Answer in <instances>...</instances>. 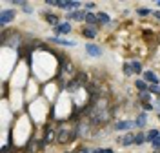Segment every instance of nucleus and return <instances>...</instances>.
<instances>
[{"label": "nucleus", "mask_w": 160, "mask_h": 153, "mask_svg": "<svg viewBox=\"0 0 160 153\" xmlns=\"http://www.w3.org/2000/svg\"><path fill=\"white\" fill-rule=\"evenodd\" d=\"M135 124H137L138 128H146V124H148V115H146V113L138 115V117H137V120H135Z\"/></svg>", "instance_id": "11"}, {"label": "nucleus", "mask_w": 160, "mask_h": 153, "mask_svg": "<svg viewBox=\"0 0 160 153\" xmlns=\"http://www.w3.org/2000/svg\"><path fill=\"white\" fill-rule=\"evenodd\" d=\"M85 7H87V9H93V7H95V4H93V2H87V4H85Z\"/></svg>", "instance_id": "25"}, {"label": "nucleus", "mask_w": 160, "mask_h": 153, "mask_svg": "<svg viewBox=\"0 0 160 153\" xmlns=\"http://www.w3.org/2000/svg\"><path fill=\"white\" fill-rule=\"evenodd\" d=\"M144 141H146V135H144V133H138V135L135 137V144H142Z\"/></svg>", "instance_id": "19"}, {"label": "nucleus", "mask_w": 160, "mask_h": 153, "mask_svg": "<svg viewBox=\"0 0 160 153\" xmlns=\"http://www.w3.org/2000/svg\"><path fill=\"white\" fill-rule=\"evenodd\" d=\"M135 86L138 87L140 91H146V89H148V84H146V80H137V84H135Z\"/></svg>", "instance_id": "16"}, {"label": "nucleus", "mask_w": 160, "mask_h": 153, "mask_svg": "<svg viewBox=\"0 0 160 153\" xmlns=\"http://www.w3.org/2000/svg\"><path fill=\"white\" fill-rule=\"evenodd\" d=\"M102 153H113V150H102Z\"/></svg>", "instance_id": "28"}, {"label": "nucleus", "mask_w": 160, "mask_h": 153, "mask_svg": "<svg viewBox=\"0 0 160 153\" xmlns=\"http://www.w3.org/2000/svg\"><path fill=\"white\" fill-rule=\"evenodd\" d=\"M53 44H58V46H76L75 40H64V38H58V37H53L51 38Z\"/></svg>", "instance_id": "8"}, {"label": "nucleus", "mask_w": 160, "mask_h": 153, "mask_svg": "<svg viewBox=\"0 0 160 153\" xmlns=\"http://www.w3.org/2000/svg\"><path fill=\"white\" fill-rule=\"evenodd\" d=\"M124 73H126V75H133V73H135V71H133V67H131V66L128 64V62H126V64H124Z\"/></svg>", "instance_id": "18"}, {"label": "nucleus", "mask_w": 160, "mask_h": 153, "mask_svg": "<svg viewBox=\"0 0 160 153\" xmlns=\"http://www.w3.org/2000/svg\"><path fill=\"white\" fill-rule=\"evenodd\" d=\"M85 22L91 24V26H95V24H98V18H96V15H93V13H85Z\"/></svg>", "instance_id": "13"}, {"label": "nucleus", "mask_w": 160, "mask_h": 153, "mask_svg": "<svg viewBox=\"0 0 160 153\" xmlns=\"http://www.w3.org/2000/svg\"><path fill=\"white\" fill-rule=\"evenodd\" d=\"M46 20L49 22V24H53L55 27H56V26L60 24V18H58L56 15H47V17H46Z\"/></svg>", "instance_id": "15"}, {"label": "nucleus", "mask_w": 160, "mask_h": 153, "mask_svg": "<svg viewBox=\"0 0 160 153\" xmlns=\"http://www.w3.org/2000/svg\"><path fill=\"white\" fill-rule=\"evenodd\" d=\"M96 18H98V24H109V15L104 13V11H98L96 13Z\"/></svg>", "instance_id": "12"}, {"label": "nucleus", "mask_w": 160, "mask_h": 153, "mask_svg": "<svg viewBox=\"0 0 160 153\" xmlns=\"http://www.w3.org/2000/svg\"><path fill=\"white\" fill-rule=\"evenodd\" d=\"M133 126H137V124L131 122V120H122V122H117V124H115V130L122 131V130H129V128H133Z\"/></svg>", "instance_id": "5"}, {"label": "nucleus", "mask_w": 160, "mask_h": 153, "mask_svg": "<svg viewBox=\"0 0 160 153\" xmlns=\"http://www.w3.org/2000/svg\"><path fill=\"white\" fill-rule=\"evenodd\" d=\"M120 142H122L124 146H129V144H133V142H135V137H133L131 133H126V137H124V139H120Z\"/></svg>", "instance_id": "14"}, {"label": "nucleus", "mask_w": 160, "mask_h": 153, "mask_svg": "<svg viewBox=\"0 0 160 153\" xmlns=\"http://www.w3.org/2000/svg\"><path fill=\"white\" fill-rule=\"evenodd\" d=\"M82 35H84L85 38H95L96 35H98V31H96L95 26H89V27H85L84 31H82Z\"/></svg>", "instance_id": "7"}, {"label": "nucleus", "mask_w": 160, "mask_h": 153, "mask_svg": "<svg viewBox=\"0 0 160 153\" xmlns=\"http://www.w3.org/2000/svg\"><path fill=\"white\" fill-rule=\"evenodd\" d=\"M75 153H89V150H87V148H78Z\"/></svg>", "instance_id": "24"}, {"label": "nucleus", "mask_w": 160, "mask_h": 153, "mask_svg": "<svg viewBox=\"0 0 160 153\" xmlns=\"http://www.w3.org/2000/svg\"><path fill=\"white\" fill-rule=\"evenodd\" d=\"M15 17H17L15 9H2V13H0V26H6L7 22H13Z\"/></svg>", "instance_id": "1"}, {"label": "nucleus", "mask_w": 160, "mask_h": 153, "mask_svg": "<svg viewBox=\"0 0 160 153\" xmlns=\"http://www.w3.org/2000/svg\"><path fill=\"white\" fill-rule=\"evenodd\" d=\"M144 80H146V82H151L153 86L158 84V76L155 75L153 71H144Z\"/></svg>", "instance_id": "6"}, {"label": "nucleus", "mask_w": 160, "mask_h": 153, "mask_svg": "<svg viewBox=\"0 0 160 153\" xmlns=\"http://www.w3.org/2000/svg\"><path fill=\"white\" fill-rule=\"evenodd\" d=\"M58 7L60 9H78L80 2L78 0H58Z\"/></svg>", "instance_id": "2"}, {"label": "nucleus", "mask_w": 160, "mask_h": 153, "mask_svg": "<svg viewBox=\"0 0 160 153\" xmlns=\"http://www.w3.org/2000/svg\"><path fill=\"white\" fill-rule=\"evenodd\" d=\"M142 106H144V109H151V108H153V106H151L149 102H144V104H142Z\"/></svg>", "instance_id": "26"}, {"label": "nucleus", "mask_w": 160, "mask_h": 153, "mask_svg": "<svg viewBox=\"0 0 160 153\" xmlns=\"http://www.w3.org/2000/svg\"><path fill=\"white\" fill-rule=\"evenodd\" d=\"M158 109H160V98H158Z\"/></svg>", "instance_id": "30"}, {"label": "nucleus", "mask_w": 160, "mask_h": 153, "mask_svg": "<svg viewBox=\"0 0 160 153\" xmlns=\"http://www.w3.org/2000/svg\"><path fill=\"white\" fill-rule=\"evenodd\" d=\"M137 13H138L140 17H146V15H149L151 11H149V9H148V7H140V9H138V11H137Z\"/></svg>", "instance_id": "20"}, {"label": "nucleus", "mask_w": 160, "mask_h": 153, "mask_svg": "<svg viewBox=\"0 0 160 153\" xmlns=\"http://www.w3.org/2000/svg\"><path fill=\"white\" fill-rule=\"evenodd\" d=\"M140 98H142L144 102H148V98H149V93H148V91H140Z\"/></svg>", "instance_id": "22"}, {"label": "nucleus", "mask_w": 160, "mask_h": 153, "mask_svg": "<svg viewBox=\"0 0 160 153\" xmlns=\"http://www.w3.org/2000/svg\"><path fill=\"white\" fill-rule=\"evenodd\" d=\"M22 9L26 11V13H33V7L29 6V4H24V6H22Z\"/></svg>", "instance_id": "23"}, {"label": "nucleus", "mask_w": 160, "mask_h": 153, "mask_svg": "<svg viewBox=\"0 0 160 153\" xmlns=\"http://www.w3.org/2000/svg\"><path fill=\"white\" fill-rule=\"evenodd\" d=\"M131 67H133V71H135V73H142V66H140V62H137V60L131 64Z\"/></svg>", "instance_id": "17"}, {"label": "nucleus", "mask_w": 160, "mask_h": 153, "mask_svg": "<svg viewBox=\"0 0 160 153\" xmlns=\"http://www.w3.org/2000/svg\"><path fill=\"white\" fill-rule=\"evenodd\" d=\"M85 53L91 55V57H100L102 55V47L100 46H95V44H87L85 46Z\"/></svg>", "instance_id": "3"}, {"label": "nucleus", "mask_w": 160, "mask_h": 153, "mask_svg": "<svg viewBox=\"0 0 160 153\" xmlns=\"http://www.w3.org/2000/svg\"><path fill=\"white\" fill-rule=\"evenodd\" d=\"M71 31V24L69 22H64V24H58L56 27H55V33L56 35H65V33Z\"/></svg>", "instance_id": "4"}, {"label": "nucleus", "mask_w": 160, "mask_h": 153, "mask_svg": "<svg viewBox=\"0 0 160 153\" xmlns=\"http://www.w3.org/2000/svg\"><path fill=\"white\" fill-rule=\"evenodd\" d=\"M149 91H151V93H155V95H160V87H158V84L151 86V87H149Z\"/></svg>", "instance_id": "21"}, {"label": "nucleus", "mask_w": 160, "mask_h": 153, "mask_svg": "<svg viewBox=\"0 0 160 153\" xmlns=\"http://www.w3.org/2000/svg\"><path fill=\"white\" fill-rule=\"evenodd\" d=\"M158 137H160V131L158 130H151V131H148V135H146V141H148V142H155Z\"/></svg>", "instance_id": "10"}, {"label": "nucleus", "mask_w": 160, "mask_h": 153, "mask_svg": "<svg viewBox=\"0 0 160 153\" xmlns=\"http://www.w3.org/2000/svg\"><path fill=\"white\" fill-rule=\"evenodd\" d=\"M69 20H85V11H71Z\"/></svg>", "instance_id": "9"}, {"label": "nucleus", "mask_w": 160, "mask_h": 153, "mask_svg": "<svg viewBox=\"0 0 160 153\" xmlns=\"http://www.w3.org/2000/svg\"><path fill=\"white\" fill-rule=\"evenodd\" d=\"M153 15H155V18H157V20H160V11H155Z\"/></svg>", "instance_id": "27"}, {"label": "nucleus", "mask_w": 160, "mask_h": 153, "mask_svg": "<svg viewBox=\"0 0 160 153\" xmlns=\"http://www.w3.org/2000/svg\"><path fill=\"white\" fill-rule=\"evenodd\" d=\"M157 6H158V7H160V0H157Z\"/></svg>", "instance_id": "29"}]
</instances>
